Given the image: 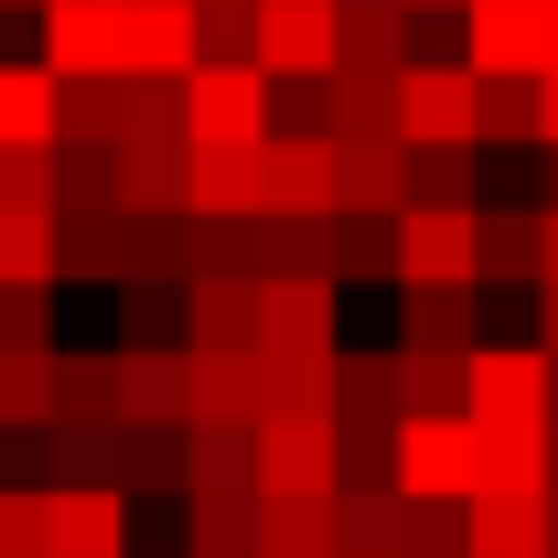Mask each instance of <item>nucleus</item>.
Returning <instances> with one entry per match:
<instances>
[{
  "instance_id": "2",
  "label": "nucleus",
  "mask_w": 558,
  "mask_h": 558,
  "mask_svg": "<svg viewBox=\"0 0 558 558\" xmlns=\"http://www.w3.org/2000/svg\"><path fill=\"white\" fill-rule=\"evenodd\" d=\"M462 418L473 429H548V354L537 344H473L462 354Z\"/></svg>"
},
{
  "instance_id": "27",
  "label": "nucleus",
  "mask_w": 558,
  "mask_h": 558,
  "mask_svg": "<svg viewBox=\"0 0 558 558\" xmlns=\"http://www.w3.org/2000/svg\"><path fill=\"white\" fill-rule=\"evenodd\" d=\"M462 354L451 344H398V409H462Z\"/></svg>"
},
{
  "instance_id": "33",
  "label": "nucleus",
  "mask_w": 558,
  "mask_h": 558,
  "mask_svg": "<svg viewBox=\"0 0 558 558\" xmlns=\"http://www.w3.org/2000/svg\"><path fill=\"white\" fill-rule=\"evenodd\" d=\"M0 205H54V140L44 150H0Z\"/></svg>"
},
{
  "instance_id": "1",
  "label": "nucleus",
  "mask_w": 558,
  "mask_h": 558,
  "mask_svg": "<svg viewBox=\"0 0 558 558\" xmlns=\"http://www.w3.org/2000/svg\"><path fill=\"white\" fill-rule=\"evenodd\" d=\"M387 484L409 494V505H462V494L484 484V429L462 409H398V429H387Z\"/></svg>"
},
{
  "instance_id": "17",
  "label": "nucleus",
  "mask_w": 558,
  "mask_h": 558,
  "mask_svg": "<svg viewBox=\"0 0 558 558\" xmlns=\"http://www.w3.org/2000/svg\"><path fill=\"white\" fill-rule=\"evenodd\" d=\"M183 558H258V484L183 494Z\"/></svg>"
},
{
  "instance_id": "25",
  "label": "nucleus",
  "mask_w": 558,
  "mask_h": 558,
  "mask_svg": "<svg viewBox=\"0 0 558 558\" xmlns=\"http://www.w3.org/2000/svg\"><path fill=\"white\" fill-rule=\"evenodd\" d=\"M473 279H537V215H473Z\"/></svg>"
},
{
  "instance_id": "40",
  "label": "nucleus",
  "mask_w": 558,
  "mask_h": 558,
  "mask_svg": "<svg viewBox=\"0 0 558 558\" xmlns=\"http://www.w3.org/2000/svg\"><path fill=\"white\" fill-rule=\"evenodd\" d=\"M344 558H365V548H344Z\"/></svg>"
},
{
  "instance_id": "23",
  "label": "nucleus",
  "mask_w": 558,
  "mask_h": 558,
  "mask_svg": "<svg viewBox=\"0 0 558 558\" xmlns=\"http://www.w3.org/2000/svg\"><path fill=\"white\" fill-rule=\"evenodd\" d=\"M0 279L54 290V205H0Z\"/></svg>"
},
{
  "instance_id": "35",
  "label": "nucleus",
  "mask_w": 558,
  "mask_h": 558,
  "mask_svg": "<svg viewBox=\"0 0 558 558\" xmlns=\"http://www.w3.org/2000/svg\"><path fill=\"white\" fill-rule=\"evenodd\" d=\"M344 247H333V279H365V269H387V236H365V226H333Z\"/></svg>"
},
{
  "instance_id": "29",
  "label": "nucleus",
  "mask_w": 558,
  "mask_h": 558,
  "mask_svg": "<svg viewBox=\"0 0 558 558\" xmlns=\"http://www.w3.org/2000/svg\"><path fill=\"white\" fill-rule=\"evenodd\" d=\"M484 484L548 494V429H484Z\"/></svg>"
},
{
  "instance_id": "37",
  "label": "nucleus",
  "mask_w": 558,
  "mask_h": 558,
  "mask_svg": "<svg viewBox=\"0 0 558 558\" xmlns=\"http://www.w3.org/2000/svg\"><path fill=\"white\" fill-rule=\"evenodd\" d=\"M558 279V215H537V290Z\"/></svg>"
},
{
  "instance_id": "20",
  "label": "nucleus",
  "mask_w": 558,
  "mask_h": 558,
  "mask_svg": "<svg viewBox=\"0 0 558 558\" xmlns=\"http://www.w3.org/2000/svg\"><path fill=\"white\" fill-rule=\"evenodd\" d=\"M398 140H409V150L473 140V86H462V75H409V86H398Z\"/></svg>"
},
{
  "instance_id": "14",
  "label": "nucleus",
  "mask_w": 558,
  "mask_h": 558,
  "mask_svg": "<svg viewBox=\"0 0 558 558\" xmlns=\"http://www.w3.org/2000/svg\"><path fill=\"white\" fill-rule=\"evenodd\" d=\"M258 344V279H194L183 290V354H247Z\"/></svg>"
},
{
  "instance_id": "7",
  "label": "nucleus",
  "mask_w": 558,
  "mask_h": 558,
  "mask_svg": "<svg viewBox=\"0 0 558 558\" xmlns=\"http://www.w3.org/2000/svg\"><path fill=\"white\" fill-rule=\"evenodd\" d=\"M258 494H333V418H258Z\"/></svg>"
},
{
  "instance_id": "21",
  "label": "nucleus",
  "mask_w": 558,
  "mask_h": 558,
  "mask_svg": "<svg viewBox=\"0 0 558 558\" xmlns=\"http://www.w3.org/2000/svg\"><path fill=\"white\" fill-rule=\"evenodd\" d=\"M119 205H130V215L183 205V140H172V130H140L130 150H119Z\"/></svg>"
},
{
  "instance_id": "24",
  "label": "nucleus",
  "mask_w": 558,
  "mask_h": 558,
  "mask_svg": "<svg viewBox=\"0 0 558 558\" xmlns=\"http://www.w3.org/2000/svg\"><path fill=\"white\" fill-rule=\"evenodd\" d=\"M398 344H473V301H462V279H409V333Z\"/></svg>"
},
{
  "instance_id": "31",
  "label": "nucleus",
  "mask_w": 558,
  "mask_h": 558,
  "mask_svg": "<svg viewBox=\"0 0 558 558\" xmlns=\"http://www.w3.org/2000/svg\"><path fill=\"white\" fill-rule=\"evenodd\" d=\"M398 558H462V505H409L398 515Z\"/></svg>"
},
{
  "instance_id": "39",
  "label": "nucleus",
  "mask_w": 558,
  "mask_h": 558,
  "mask_svg": "<svg viewBox=\"0 0 558 558\" xmlns=\"http://www.w3.org/2000/svg\"><path fill=\"white\" fill-rule=\"evenodd\" d=\"M537 140H558V65H548V86H537Z\"/></svg>"
},
{
  "instance_id": "26",
  "label": "nucleus",
  "mask_w": 558,
  "mask_h": 558,
  "mask_svg": "<svg viewBox=\"0 0 558 558\" xmlns=\"http://www.w3.org/2000/svg\"><path fill=\"white\" fill-rule=\"evenodd\" d=\"M54 418H119V354H54Z\"/></svg>"
},
{
  "instance_id": "22",
  "label": "nucleus",
  "mask_w": 558,
  "mask_h": 558,
  "mask_svg": "<svg viewBox=\"0 0 558 558\" xmlns=\"http://www.w3.org/2000/svg\"><path fill=\"white\" fill-rule=\"evenodd\" d=\"M0 429H54V344L0 354Z\"/></svg>"
},
{
  "instance_id": "8",
  "label": "nucleus",
  "mask_w": 558,
  "mask_h": 558,
  "mask_svg": "<svg viewBox=\"0 0 558 558\" xmlns=\"http://www.w3.org/2000/svg\"><path fill=\"white\" fill-rule=\"evenodd\" d=\"M462 558H548V494L473 484L462 494Z\"/></svg>"
},
{
  "instance_id": "19",
  "label": "nucleus",
  "mask_w": 558,
  "mask_h": 558,
  "mask_svg": "<svg viewBox=\"0 0 558 558\" xmlns=\"http://www.w3.org/2000/svg\"><path fill=\"white\" fill-rule=\"evenodd\" d=\"M194 418L215 429H258V344L247 354H194ZM183 418V429H194Z\"/></svg>"
},
{
  "instance_id": "28",
  "label": "nucleus",
  "mask_w": 558,
  "mask_h": 558,
  "mask_svg": "<svg viewBox=\"0 0 558 558\" xmlns=\"http://www.w3.org/2000/svg\"><path fill=\"white\" fill-rule=\"evenodd\" d=\"M333 409L398 418V354H344V344H333Z\"/></svg>"
},
{
  "instance_id": "10",
  "label": "nucleus",
  "mask_w": 558,
  "mask_h": 558,
  "mask_svg": "<svg viewBox=\"0 0 558 558\" xmlns=\"http://www.w3.org/2000/svg\"><path fill=\"white\" fill-rule=\"evenodd\" d=\"M548 54H558L548 0H484L473 11V65L484 75H548Z\"/></svg>"
},
{
  "instance_id": "34",
  "label": "nucleus",
  "mask_w": 558,
  "mask_h": 558,
  "mask_svg": "<svg viewBox=\"0 0 558 558\" xmlns=\"http://www.w3.org/2000/svg\"><path fill=\"white\" fill-rule=\"evenodd\" d=\"M44 323H54L44 290H33V279H0V354H11V344H54Z\"/></svg>"
},
{
  "instance_id": "9",
  "label": "nucleus",
  "mask_w": 558,
  "mask_h": 558,
  "mask_svg": "<svg viewBox=\"0 0 558 558\" xmlns=\"http://www.w3.org/2000/svg\"><path fill=\"white\" fill-rule=\"evenodd\" d=\"M119 418H130V429H183V418H194V354L183 344L119 354Z\"/></svg>"
},
{
  "instance_id": "6",
  "label": "nucleus",
  "mask_w": 558,
  "mask_h": 558,
  "mask_svg": "<svg viewBox=\"0 0 558 558\" xmlns=\"http://www.w3.org/2000/svg\"><path fill=\"white\" fill-rule=\"evenodd\" d=\"M44 558H130L119 484H44Z\"/></svg>"
},
{
  "instance_id": "16",
  "label": "nucleus",
  "mask_w": 558,
  "mask_h": 558,
  "mask_svg": "<svg viewBox=\"0 0 558 558\" xmlns=\"http://www.w3.org/2000/svg\"><path fill=\"white\" fill-rule=\"evenodd\" d=\"M65 140V75L54 65H0V150Z\"/></svg>"
},
{
  "instance_id": "38",
  "label": "nucleus",
  "mask_w": 558,
  "mask_h": 558,
  "mask_svg": "<svg viewBox=\"0 0 558 558\" xmlns=\"http://www.w3.org/2000/svg\"><path fill=\"white\" fill-rule=\"evenodd\" d=\"M537 354L558 365V279H548V301H537Z\"/></svg>"
},
{
  "instance_id": "41",
  "label": "nucleus",
  "mask_w": 558,
  "mask_h": 558,
  "mask_svg": "<svg viewBox=\"0 0 558 558\" xmlns=\"http://www.w3.org/2000/svg\"><path fill=\"white\" fill-rule=\"evenodd\" d=\"M548 558H558V548H548Z\"/></svg>"
},
{
  "instance_id": "12",
  "label": "nucleus",
  "mask_w": 558,
  "mask_h": 558,
  "mask_svg": "<svg viewBox=\"0 0 558 558\" xmlns=\"http://www.w3.org/2000/svg\"><path fill=\"white\" fill-rule=\"evenodd\" d=\"M258 418H333V344H258Z\"/></svg>"
},
{
  "instance_id": "4",
  "label": "nucleus",
  "mask_w": 558,
  "mask_h": 558,
  "mask_svg": "<svg viewBox=\"0 0 558 558\" xmlns=\"http://www.w3.org/2000/svg\"><path fill=\"white\" fill-rule=\"evenodd\" d=\"M44 65L65 86L130 75V0H44Z\"/></svg>"
},
{
  "instance_id": "32",
  "label": "nucleus",
  "mask_w": 558,
  "mask_h": 558,
  "mask_svg": "<svg viewBox=\"0 0 558 558\" xmlns=\"http://www.w3.org/2000/svg\"><path fill=\"white\" fill-rule=\"evenodd\" d=\"M0 558H44V484H0Z\"/></svg>"
},
{
  "instance_id": "5",
  "label": "nucleus",
  "mask_w": 558,
  "mask_h": 558,
  "mask_svg": "<svg viewBox=\"0 0 558 558\" xmlns=\"http://www.w3.org/2000/svg\"><path fill=\"white\" fill-rule=\"evenodd\" d=\"M387 279L409 290V279H462L473 290V215L462 205H398L387 226Z\"/></svg>"
},
{
  "instance_id": "18",
  "label": "nucleus",
  "mask_w": 558,
  "mask_h": 558,
  "mask_svg": "<svg viewBox=\"0 0 558 558\" xmlns=\"http://www.w3.org/2000/svg\"><path fill=\"white\" fill-rule=\"evenodd\" d=\"M183 205L194 215H258V140L247 150H194L183 140Z\"/></svg>"
},
{
  "instance_id": "11",
  "label": "nucleus",
  "mask_w": 558,
  "mask_h": 558,
  "mask_svg": "<svg viewBox=\"0 0 558 558\" xmlns=\"http://www.w3.org/2000/svg\"><path fill=\"white\" fill-rule=\"evenodd\" d=\"M258 215H333V140H258Z\"/></svg>"
},
{
  "instance_id": "13",
  "label": "nucleus",
  "mask_w": 558,
  "mask_h": 558,
  "mask_svg": "<svg viewBox=\"0 0 558 558\" xmlns=\"http://www.w3.org/2000/svg\"><path fill=\"white\" fill-rule=\"evenodd\" d=\"M258 344H333V269L258 279Z\"/></svg>"
},
{
  "instance_id": "3",
  "label": "nucleus",
  "mask_w": 558,
  "mask_h": 558,
  "mask_svg": "<svg viewBox=\"0 0 558 558\" xmlns=\"http://www.w3.org/2000/svg\"><path fill=\"white\" fill-rule=\"evenodd\" d=\"M183 140H194V150H247V140H269V75L258 65H194L183 75Z\"/></svg>"
},
{
  "instance_id": "36",
  "label": "nucleus",
  "mask_w": 558,
  "mask_h": 558,
  "mask_svg": "<svg viewBox=\"0 0 558 558\" xmlns=\"http://www.w3.org/2000/svg\"><path fill=\"white\" fill-rule=\"evenodd\" d=\"M333 108H344V130H376V119H387V97H376V86H344Z\"/></svg>"
},
{
  "instance_id": "30",
  "label": "nucleus",
  "mask_w": 558,
  "mask_h": 558,
  "mask_svg": "<svg viewBox=\"0 0 558 558\" xmlns=\"http://www.w3.org/2000/svg\"><path fill=\"white\" fill-rule=\"evenodd\" d=\"M140 344H183V301H172V290H150V279L119 290V354H140Z\"/></svg>"
},
{
  "instance_id": "15",
  "label": "nucleus",
  "mask_w": 558,
  "mask_h": 558,
  "mask_svg": "<svg viewBox=\"0 0 558 558\" xmlns=\"http://www.w3.org/2000/svg\"><path fill=\"white\" fill-rule=\"evenodd\" d=\"M247 44H258V75H323L333 65V11L323 0H269Z\"/></svg>"
}]
</instances>
